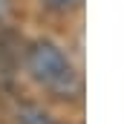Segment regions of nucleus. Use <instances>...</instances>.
Segmentation results:
<instances>
[{"instance_id":"f257e3e1","label":"nucleus","mask_w":124,"mask_h":124,"mask_svg":"<svg viewBox=\"0 0 124 124\" xmlns=\"http://www.w3.org/2000/svg\"><path fill=\"white\" fill-rule=\"evenodd\" d=\"M26 66H29L32 78L38 84H43L46 90H52L58 98H75L81 93V81H78L72 63L49 40H38L26 49Z\"/></svg>"},{"instance_id":"f03ea898","label":"nucleus","mask_w":124,"mask_h":124,"mask_svg":"<svg viewBox=\"0 0 124 124\" xmlns=\"http://www.w3.org/2000/svg\"><path fill=\"white\" fill-rule=\"evenodd\" d=\"M17 124H55L49 118V113H43L40 107H20L17 110Z\"/></svg>"},{"instance_id":"7ed1b4c3","label":"nucleus","mask_w":124,"mask_h":124,"mask_svg":"<svg viewBox=\"0 0 124 124\" xmlns=\"http://www.w3.org/2000/svg\"><path fill=\"white\" fill-rule=\"evenodd\" d=\"M49 6H55V9H75V6H81V0H46Z\"/></svg>"},{"instance_id":"20e7f679","label":"nucleus","mask_w":124,"mask_h":124,"mask_svg":"<svg viewBox=\"0 0 124 124\" xmlns=\"http://www.w3.org/2000/svg\"><path fill=\"white\" fill-rule=\"evenodd\" d=\"M6 12H9V0H0V17H3Z\"/></svg>"}]
</instances>
